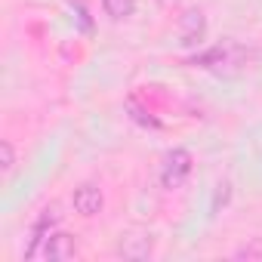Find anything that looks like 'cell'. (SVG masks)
I'll return each mask as SVG.
<instances>
[{"mask_svg":"<svg viewBox=\"0 0 262 262\" xmlns=\"http://www.w3.org/2000/svg\"><path fill=\"white\" fill-rule=\"evenodd\" d=\"M259 59V50L250 47V43H241L234 37H225L213 47H207L204 53H194L188 59L191 68H201V71H210L216 77H237L244 74L253 62Z\"/></svg>","mask_w":262,"mask_h":262,"instance_id":"cell-1","label":"cell"},{"mask_svg":"<svg viewBox=\"0 0 262 262\" xmlns=\"http://www.w3.org/2000/svg\"><path fill=\"white\" fill-rule=\"evenodd\" d=\"M191 167H194V158L188 148H173L164 155V164H161V185L167 191L179 188L188 176H191Z\"/></svg>","mask_w":262,"mask_h":262,"instance_id":"cell-2","label":"cell"},{"mask_svg":"<svg viewBox=\"0 0 262 262\" xmlns=\"http://www.w3.org/2000/svg\"><path fill=\"white\" fill-rule=\"evenodd\" d=\"M74 253H77V241H74V234H65V231H50L37 250V256L47 262H65Z\"/></svg>","mask_w":262,"mask_h":262,"instance_id":"cell-3","label":"cell"},{"mask_svg":"<svg viewBox=\"0 0 262 262\" xmlns=\"http://www.w3.org/2000/svg\"><path fill=\"white\" fill-rule=\"evenodd\" d=\"M207 37V16L204 10L191 7L179 16V43L182 47H198L201 40Z\"/></svg>","mask_w":262,"mask_h":262,"instance_id":"cell-4","label":"cell"},{"mask_svg":"<svg viewBox=\"0 0 262 262\" xmlns=\"http://www.w3.org/2000/svg\"><path fill=\"white\" fill-rule=\"evenodd\" d=\"M71 204H74V210H77L80 216L93 219V216H99V213H102V207H105V194H102V188H99V185L83 182V185H77V188H74Z\"/></svg>","mask_w":262,"mask_h":262,"instance_id":"cell-5","label":"cell"},{"mask_svg":"<svg viewBox=\"0 0 262 262\" xmlns=\"http://www.w3.org/2000/svg\"><path fill=\"white\" fill-rule=\"evenodd\" d=\"M59 225V207H47V210H40V216L34 219V225H31V241L25 244V259H31V256H37V250H40V244L47 241V234L53 231Z\"/></svg>","mask_w":262,"mask_h":262,"instance_id":"cell-6","label":"cell"},{"mask_svg":"<svg viewBox=\"0 0 262 262\" xmlns=\"http://www.w3.org/2000/svg\"><path fill=\"white\" fill-rule=\"evenodd\" d=\"M151 234L145 237H120V256H126V259H148L151 256Z\"/></svg>","mask_w":262,"mask_h":262,"instance_id":"cell-7","label":"cell"},{"mask_svg":"<svg viewBox=\"0 0 262 262\" xmlns=\"http://www.w3.org/2000/svg\"><path fill=\"white\" fill-rule=\"evenodd\" d=\"M133 10H136V0H102V13L108 19H114V22L129 19V16H133Z\"/></svg>","mask_w":262,"mask_h":262,"instance_id":"cell-8","label":"cell"},{"mask_svg":"<svg viewBox=\"0 0 262 262\" xmlns=\"http://www.w3.org/2000/svg\"><path fill=\"white\" fill-rule=\"evenodd\" d=\"M0 170H4V176H10L16 170V148H13L10 139L0 142Z\"/></svg>","mask_w":262,"mask_h":262,"instance_id":"cell-9","label":"cell"},{"mask_svg":"<svg viewBox=\"0 0 262 262\" xmlns=\"http://www.w3.org/2000/svg\"><path fill=\"white\" fill-rule=\"evenodd\" d=\"M234 259H262V237H253V244L247 247H241V250H234Z\"/></svg>","mask_w":262,"mask_h":262,"instance_id":"cell-10","label":"cell"},{"mask_svg":"<svg viewBox=\"0 0 262 262\" xmlns=\"http://www.w3.org/2000/svg\"><path fill=\"white\" fill-rule=\"evenodd\" d=\"M161 7H173V4H179V0H158Z\"/></svg>","mask_w":262,"mask_h":262,"instance_id":"cell-11","label":"cell"}]
</instances>
